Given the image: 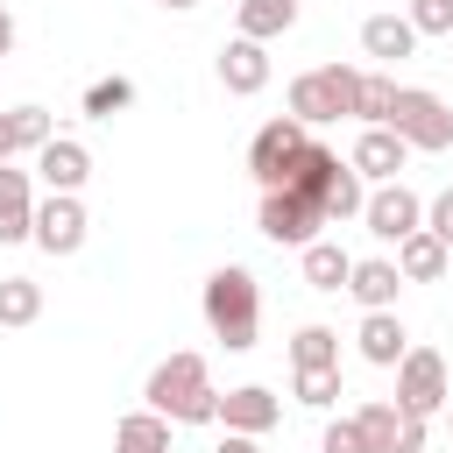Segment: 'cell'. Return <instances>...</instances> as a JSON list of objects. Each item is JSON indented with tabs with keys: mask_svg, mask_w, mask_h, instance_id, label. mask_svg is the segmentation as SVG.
I'll use <instances>...</instances> for the list:
<instances>
[{
	"mask_svg": "<svg viewBox=\"0 0 453 453\" xmlns=\"http://www.w3.org/2000/svg\"><path fill=\"white\" fill-rule=\"evenodd\" d=\"M85 234H92V219H85L78 191H50V198L35 205V248H42V255H78Z\"/></svg>",
	"mask_w": 453,
	"mask_h": 453,
	"instance_id": "cell-10",
	"label": "cell"
},
{
	"mask_svg": "<svg viewBox=\"0 0 453 453\" xmlns=\"http://www.w3.org/2000/svg\"><path fill=\"white\" fill-rule=\"evenodd\" d=\"M319 453H368V439H361V425H354V418H333V425H326V439H319Z\"/></svg>",
	"mask_w": 453,
	"mask_h": 453,
	"instance_id": "cell-31",
	"label": "cell"
},
{
	"mask_svg": "<svg viewBox=\"0 0 453 453\" xmlns=\"http://www.w3.org/2000/svg\"><path fill=\"white\" fill-rule=\"evenodd\" d=\"M212 453H262V446H255V439H248V432H226V439H219V446H212Z\"/></svg>",
	"mask_w": 453,
	"mask_h": 453,
	"instance_id": "cell-33",
	"label": "cell"
},
{
	"mask_svg": "<svg viewBox=\"0 0 453 453\" xmlns=\"http://www.w3.org/2000/svg\"><path fill=\"white\" fill-rule=\"evenodd\" d=\"M354 92H361V71L354 64H319V71L290 78V113L304 127H326V120L354 113Z\"/></svg>",
	"mask_w": 453,
	"mask_h": 453,
	"instance_id": "cell-3",
	"label": "cell"
},
{
	"mask_svg": "<svg viewBox=\"0 0 453 453\" xmlns=\"http://www.w3.org/2000/svg\"><path fill=\"white\" fill-rule=\"evenodd\" d=\"M0 241H35V184L0 163Z\"/></svg>",
	"mask_w": 453,
	"mask_h": 453,
	"instance_id": "cell-16",
	"label": "cell"
},
{
	"mask_svg": "<svg viewBox=\"0 0 453 453\" xmlns=\"http://www.w3.org/2000/svg\"><path fill=\"white\" fill-rule=\"evenodd\" d=\"M361 226H368L375 241H389V248H396L403 234H418V226H425V198H418L411 184H396V177H389V184H375V191H368Z\"/></svg>",
	"mask_w": 453,
	"mask_h": 453,
	"instance_id": "cell-8",
	"label": "cell"
},
{
	"mask_svg": "<svg viewBox=\"0 0 453 453\" xmlns=\"http://www.w3.org/2000/svg\"><path fill=\"white\" fill-rule=\"evenodd\" d=\"M7 120H14V149H28V156L57 134V127H50V106H7Z\"/></svg>",
	"mask_w": 453,
	"mask_h": 453,
	"instance_id": "cell-29",
	"label": "cell"
},
{
	"mask_svg": "<svg viewBox=\"0 0 453 453\" xmlns=\"http://www.w3.org/2000/svg\"><path fill=\"white\" fill-rule=\"evenodd\" d=\"M340 170H347V163H340V156H333L326 142H304V156H297V170H290V184H297L304 198H319V205H326V191L340 184Z\"/></svg>",
	"mask_w": 453,
	"mask_h": 453,
	"instance_id": "cell-20",
	"label": "cell"
},
{
	"mask_svg": "<svg viewBox=\"0 0 453 453\" xmlns=\"http://www.w3.org/2000/svg\"><path fill=\"white\" fill-rule=\"evenodd\" d=\"M113 453H170V418L163 411H134L113 425Z\"/></svg>",
	"mask_w": 453,
	"mask_h": 453,
	"instance_id": "cell-22",
	"label": "cell"
},
{
	"mask_svg": "<svg viewBox=\"0 0 453 453\" xmlns=\"http://www.w3.org/2000/svg\"><path fill=\"white\" fill-rule=\"evenodd\" d=\"M149 411H163L170 425H212L219 418V389H212V375H205V354H170V361H156V375H149Z\"/></svg>",
	"mask_w": 453,
	"mask_h": 453,
	"instance_id": "cell-2",
	"label": "cell"
},
{
	"mask_svg": "<svg viewBox=\"0 0 453 453\" xmlns=\"http://www.w3.org/2000/svg\"><path fill=\"white\" fill-rule=\"evenodd\" d=\"M35 177H42L50 191H78V184L92 177V149L71 142V134H50V142L35 149Z\"/></svg>",
	"mask_w": 453,
	"mask_h": 453,
	"instance_id": "cell-14",
	"label": "cell"
},
{
	"mask_svg": "<svg viewBox=\"0 0 453 453\" xmlns=\"http://www.w3.org/2000/svg\"><path fill=\"white\" fill-rule=\"evenodd\" d=\"M163 7H177V14H184V7H198V0H163Z\"/></svg>",
	"mask_w": 453,
	"mask_h": 453,
	"instance_id": "cell-36",
	"label": "cell"
},
{
	"mask_svg": "<svg viewBox=\"0 0 453 453\" xmlns=\"http://www.w3.org/2000/svg\"><path fill=\"white\" fill-rule=\"evenodd\" d=\"M205 326H212V340L226 354L255 347V333H262V283H255V269L226 262V269L205 276Z\"/></svg>",
	"mask_w": 453,
	"mask_h": 453,
	"instance_id": "cell-1",
	"label": "cell"
},
{
	"mask_svg": "<svg viewBox=\"0 0 453 453\" xmlns=\"http://www.w3.org/2000/svg\"><path fill=\"white\" fill-rule=\"evenodd\" d=\"M7 50H14V14L0 7V57H7Z\"/></svg>",
	"mask_w": 453,
	"mask_h": 453,
	"instance_id": "cell-35",
	"label": "cell"
},
{
	"mask_svg": "<svg viewBox=\"0 0 453 453\" xmlns=\"http://www.w3.org/2000/svg\"><path fill=\"white\" fill-rule=\"evenodd\" d=\"M361 50H368L375 64H403V57L418 50L411 14H368V21H361Z\"/></svg>",
	"mask_w": 453,
	"mask_h": 453,
	"instance_id": "cell-19",
	"label": "cell"
},
{
	"mask_svg": "<svg viewBox=\"0 0 453 453\" xmlns=\"http://www.w3.org/2000/svg\"><path fill=\"white\" fill-rule=\"evenodd\" d=\"M297 28V0H241V35L255 42H276Z\"/></svg>",
	"mask_w": 453,
	"mask_h": 453,
	"instance_id": "cell-23",
	"label": "cell"
},
{
	"mask_svg": "<svg viewBox=\"0 0 453 453\" xmlns=\"http://www.w3.org/2000/svg\"><path fill=\"white\" fill-rule=\"evenodd\" d=\"M382 127H396L411 149H425V156H446L453 149V106L439 99V92H425V85H396V106H389V120Z\"/></svg>",
	"mask_w": 453,
	"mask_h": 453,
	"instance_id": "cell-4",
	"label": "cell"
},
{
	"mask_svg": "<svg viewBox=\"0 0 453 453\" xmlns=\"http://www.w3.org/2000/svg\"><path fill=\"white\" fill-rule=\"evenodd\" d=\"M411 28L418 35H453V0H411Z\"/></svg>",
	"mask_w": 453,
	"mask_h": 453,
	"instance_id": "cell-30",
	"label": "cell"
},
{
	"mask_svg": "<svg viewBox=\"0 0 453 453\" xmlns=\"http://www.w3.org/2000/svg\"><path fill=\"white\" fill-rule=\"evenodd\" d=\"M347 290H354V304H361V311H396L403 269H396L389 255H361V262H354V276H347Z\"/></svg>",
	"mask_w": 453,
	"mask_h": 453,
	"instance_id": "cell-15",
	"label": "cell"
},
{
	"mask_svg": "<svg viewBox=\"0 0 453 453\" xmlns=\"http://www.w3.org/2000/svg\"><path fill=\"white\" fill-rule=\"evenodd\" d=\"M354 425H361L368 453H425V418L403 403H361Z\"/></svg>",
	"mask_w": 453,
	"mask_h": 453,
	"instance_id": "cell-9",
	"label": "cell"
},
{
	"mask_svg": "<svg viewBox=\"0 0 453 453\" xmlns=\"http://www.w3.org/2000/svg\"><path fill=\"white\" fill-rule=\"evenodd\" d=\"M389 106H396V78H389V71H361V92H354V120L382 127V120H389Z\"/></svg>",
	"mask_w": 453,
	"mask_h": 453,
	"instance_id": "cell-26",
	"label": "cell"
},
{
	"mask_svg": "<svg viewBox=\"0 0 453 453\" xmlns=\"http://www.w3.org/2000/svg\"><path fill=\"white\" fill-rule=\"evenodd\" d=\"M304 142H311V127H304L297 113H276V120H262V127H255V142H248V170H255V184H262V191L290 184V170H297Z\"/></svg>",
	"mask_w": 453,
	"mask_h": 453,
	"instance_id": "cell-5",
	"label": "cell"
},
{
	"mask_svg": "<svg viewBox=\"0 0 453 453\" xmlns=\"http://www.w3.org/2000/svg\"><path fill=\"white\" fill-rule=\"evenodd\" d=\"M42 319V283L35 276H0V326H35Z\"/></svg>",
	"mask_w": 453,
	"mask_h": 453,
	"instance_id": "cell-25",
	"label": "cell"
},
{
	"mask_svg": "<svg viewBox=\"0 0 453 453\" xmlns=\"http://www.w3.org/2000/svg\"><path fill=\"white\" fill-rule=\"evenodd\" d=\"M347 276H354V255L340 241H304V283L311 290H347Z\"/></svg>",
	"mask_w": 453,
	"mask_h": 453,
	"instance_id": "cell-21",
	"label": "cell"
},
{
	"mask_svg": "<svg viewBox=\"0 0 453 453\" xmlns=\"http://www.w3.org/2000/svg\"><path fill=\"white\" fill-rule=\"evenodd\" d=\"M425 226H432V234H439V241L453 248V184H446V191H439V198L425 205Z\"/></svg>",
	"mask_w": 453,
	"mask_h": 453,
	"instance_id": "cell-32",
	"label": "cell"
},
{
	"mask_svg": "<svg viewBox=\"0 0 453 453\" xmlns=\"http://www.w3.org/2000/svg\"><path fill=\"white\" fill-rule=\"evenodd\" d=\"M290 389H297L304 411H333V396H340V368H297Z\"/></svg>",
	"mask_w": 453,
	"mask_h": 453,
	"instance_id": "cell-27",
	"label": "cell"
},
{
	"mask_svg": "<svg viewBox=\"0 0 453 453\" xmlns=\"http://www.w3.org/2000/svg\"><path fill=\"white\" fill-rule=\"evenodd\" d=\"M361 361H375V368H396L403 354H411V333H403V319L396 311H361Z\"/></svg>",
	"mask_w": 453,
	"mask_h": 453,
	"instance_id": "cell-18",
	"label": "cell"
},
{
	"mask_svg": "<svg viewBox=\"0 0 453 453\" xmlns=\"http://www.w3.org/2000/svg\"><path fill=\"white\" fill-rule=\"evenodd\" d=\"M446 432H453V403H446Z\"/></svg>",
	"mask_w": 453,
	"mask_h": 453,
	"instance_id": "cell-37",
	"label": "cell"
},
{
	"mask_svg": "<svg viewBox=\"0 0 453 453\" xmlns=\"http://www.w3.org/2000/svg\"><path fill=\"white\" fill-rule=\"evenodd\" d=\"M120 106H134V85H127V78H92V85H85V113H92V120H113Z\"/></svg>",
	"mask_w": 453,
	"mask_h": 453,
	"instance_id": "cell-28",
	"label": "cell"
},
{
	"mask_svg": "<svg viewBox=\"0 0 453 453\" xmlns=\"http://www.w3.org/2000/svg\"><path fill=\"white\" fill-rule=\"evenodd\" d=\"M219 85H226L234 99H255V92L269 85V42H255V35H234V42L219 50Z\"/></svg>",
	"mask_w": 453,
	"mask_h": 453,
	"instance_id": "cell-12",
	"label": "cell"
},
{
	"mask_svg": "<svg viewBox=\"0 0 453 453\" xmlns=\"http://www.w3.org/2000/svg\"><path fill=\"white\" fill-rule=\"evenodd\" d=\"M347 163H354L368 184H389V177L411 163V142H403L396 127H361V134H354V149H347Z\"/></svg>",
	"mask_w": 453,
	"mask_h": 453,
	"instance_id": "cell-11",
	"label": "cell"
},
{
	"mask_svg": "<svg viewBox=\"0 0 453 453\" xmlns=\"http://www.w3.org/2000/svg\"><path fill=\"white\" fill-rule=\"evenodd\" d=\"M255 226H262L276 248H304V241H319V226H326V205H319V198H304L297 184H276V191H262V212H255Z\"/></svg>",
	"mask_w": 453,
	"mask_h": 453,
	"instance_id": "cell-6",
	"label": "cell"
},
{
	"mask_svg": "<svg viewBox=\"0 0 453 453\" xmlns=\"http://www.w3.org/2000/svg\"><path fill=\"white\" fill-rule=\"evenodd\" d=\"M290 368H340V333L333 326H297L290 333Z\"/></svg>",
	"mask_w": 453,
	"mask_h": 453,
	"instance_id": "cell-24",
	"label": "cell"
},
{
	"mask_svg": "<svg viewBox=\"0 0 453 453\" xmlns=\"http://www.w3.org/2000/svg\"><path fill=\"white\" fill-rule=\"evenodd\" d=\"M446 262H453V248H446L432 226H418V234H403V241H396V269H403V283H439V276H446Z\"/></svg>",
	"mask_w": 453,
	"mask_h": 453,
	"instance_id": "cell-17",
	"label": "cell"
},
{
	"mask_svg": "<svg viewBox=\"0 0 453 453\" xmlns=\"http://www.w3.org/2000/svg\"><path fill=\"white\" fill-rule=\"evenodd\" d=\"M396 403L418 411V418H432V411L453 403V382H446V354L439 347H411L396 361Z\"/></svg>",
	"mask_w": 453,
	"mask_h": 453,
	"instance_id": "cell-7",
	"label": "cell"
},
{
	"mask_svg": "<svg viewBox=\"0 0 453 453\" xmlns=\"http://www.w3.org/2000/svg\"><path fill=\"white\" fill-rule=\"evenodd\" d=\"M276 418H283V403H276L262 382H241V389H226V396H219V425H226V432L262 439V432H276Z\"/></svg>",
	"mask_w": 453,
	"mask_h": 453,
	"instance_id": "cell-13",
	"label": "cell"
},
{
	"mask_svg": "<svg viewBox=\"0 0 453 453\" xmlns=\"http://www.w3.org/2000/svg\"><path fill=\"white\" fill-rule=\"evenodd\" d=\"M7 156H21V149H14V120L0 113V163H7Z\"/></svg>",
	"mask_w": 453,
	"mask_h": 453,
	"instance_id": "cell-34",
	"label": "cell"
}]
</instances>
